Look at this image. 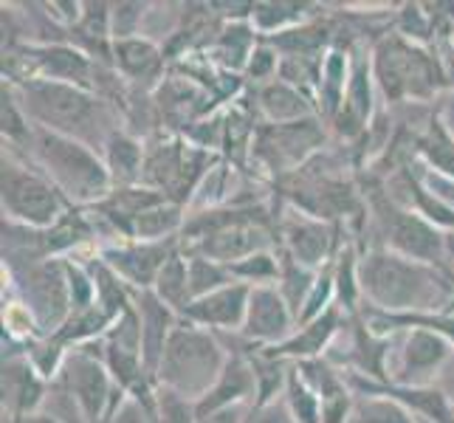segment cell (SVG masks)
<instances>
[{
	"label": "cell",
	"instance_id": "cell-39",
	"mask_svg": "<svg viewBox=\"0 0 454 423\" xmlns=\"http://www.w3.org/2000/svg\"><path fill=\"white\" fill-rule=\"evenodd\" d=\"M279 62H283V54H279L271 43L260 40V43H257V49L252 51V57H248L243 74L248 76V80H254L257 85H269V82L277 80Z\"/></svg>",
	"mask_w": 454,
	"mask_h": 423
},
{
	"label": "cell",
	"instance_id": "cell-18",
	"mask_svg": "<svg viewBox=\"0 0 454 423\" xmlns=\"http://www.w3.org/2000/svg\"><path fill=\"white\" fill-rule=\"evenodd\" d=\"M375 90H379V85H375L370 57L356 59L348 93H344V102L336 119L331 121L341 138H358L367 133V128L375 119Z\"/></svg>",
	"mask_w": 454,
	"mask_h": 423
},
{
	"label": "cell",
	"instance_id": "cell-4",
	"mask_svg": "<svg viewBox=\"0 0 454 423\" xmlns=\"http://www.w3.org/2000/svg\"><path fill=\"white\" fill-rule=\"evenodd\" d=\"M372 76L387 102H424L437 99L446 88L449 71L441 66L427 45L410 43L406 37L387 35L372 49Z\"/></svg>",
	"mask_w": 454,
	"mask_h": 423
},
{
	"label": "cell",
	"instance_id": "cell-29",
	"mask_svg": "<svg viewBox=\"0 0 454 423\" xmlns=\"http://www.w3.org/2000/svg\"><path fill=\"white\" fill-rule=\"evenodd\" d=\"M257 31L252 23H231L215 40V59L226 71H246V62L257 49Z\"/></svg>",
	"mask_w": 454,
	"mask_h": 423
},
{
	"label": "cell",
	"instance_id": "cell-36",
	"mask_svg": "<svg viewBox=\"0 0 454 423\" xmlns=\"http://www.w3.org/2000/svg\"><path fill=\"white\" fill-rule=\"evenodd\" d=\"M317 277H319V271H313L308 265H300L296 260L283 255V271H279V279H277V291L283 294V300L294 310V317H300V310H302Z\"/></svg>",
	"mask_w": 454,
	"mask_h": 423
},
{
	"label": "cell",
	"instance_id": "cell-5",
	"mask_svg": "<svg viewBox=\"0 0 454 423\" xmlns=\"http://www.w3.org/2000/svg\"><path fill=\"white\" fill-rule=\"evenodd\" d=\"M226 362L229 353L223 350L217 333L181 319L169 336L159 372H155V387L172 389V393L198 403L223 372Z\"/></svg>",
	"mask_w": 454,
	"mask_h": 423
},
{
	"label": "cell",
	"instance_id": "cell-2",
	"mask_svg": "<svg viewBox=\"0 0 454 423\" xmlns=\"http://www.w3.org/2000/svg\"><path fill=\"white\" fill-rule=\"evenodd\" d=\"M9 82V80H6ZM18 93L26 116L40 130H51L59 136H68L76 141H85L93 150L105 147V141L111 138L119 128L111 124L105 102L88 88H76L66 82L51 80H20L9 82Z\"/></svg>",
	"mask_w": 454,
	"mask_h": 423
},
{
	"label": "cell",
	"instance_id": "cell-20",
	"mask_svg": "<svg viewBox=\"0 0 454 423\" xmlns=\"http://www.w3.org/2000/svg\"><path fill=\"white\" fill-rule=\"evenodd\" d=\"M254 401H257V379H254L252 356L229 353L223 372L217 375L209 393L198 401V418L231 410V406H252Z\"/></svg>",
	"mask_w": 454,
	"mask_h": 423
},
{
	"label": "cell",
	"instance_id": "cell-16",
	"mask_svg": "<svg viewBox=\"0 0 454 423\" xmlns=\"http://www.w3.org/2000/svg\"><path fill=\"white\" fill-rule=\"evenodd\" d=\"M294 331H296V317L283 300V294L277 291V286L252 288L240 336L246 341H252L257 350H265L274 348V344H283Z\"/></svg>",
	"mask_w": 454,
	"mask_h": 423
},
{
	"label": "cell",
	"instance_id": "cell-32",
	"mask_svg": "<svg viewBox=\"0 0 454 423\" xmlns=\"http://www.w3.org/2000/svg\"><path fill=\"white\" fill-rule=\"evenodd\" d=\"M0 130H4V145L12 150H28L35 141V124L26 116L23 105L18 99L14 88L4 80V90H0Z\"/></svg>",
	"mask_w": 454,
	"mask_h": 423
},
{
	"label": "cell",
	"instance_id": "cell-22",
	"mask_svg": "<svg viewBox=\"0 0 454 423\" xmlns=\"http://www.w3.org/2000/svg\"><path fill=\"white\" fill-rule=\"evenodd\" d=\"M136 317H138V327H142L145 367H147V372L153 375V381H155V372H159V364L164 358L169 336L178 327L181 317L167 302H161L159 296H155V291L136 294Z\"/></svg>",
	"mask_w": 454,
	"mask_h": 423
},
{
	"label": "cell",
	"instance_id": "cell-45",
	"mask_svg": "<svg viewBox=\"0 0 454 423\" xmlns=\"http://www.w3.org/2000/svg\"><path fill=\"white\" fill-rule=\"evenodd\" d=\"M437 381H441V384H437V387H441L443 389V393L454 401V353H451V358H449V362H446V367H443V372H441V379H437Z\"/></svg>",
	"mask_w": 454,
	"mask_h": 423
},
{
	"label": "cell",
	"instance_id": "cell-30",
	"mask_svg": "<svg viewBox=\"0 0 454 423\" xmlns=\"http://www.w3.org/2000/svg\"><path fill=\"white\" fill-rule=\"evenodd\" d=\"M418 161L427 169L437 172V176L454 178V138L441 128V121L434 116L424 128V133L418 136Z\"/></svg>",
	"mask_w": 454,
	"mask_h": 423
},
{
	"label": "cell",
	"instance_id": "cell-26",
	"mask_svg": "<svg viewBox=\"0 0 454 423\" xmlns=\"http://www.w3.org/2000/svg\"><path fill=\"white\" fill-rule=\"evenodd\" d=\"M350 74H353L350 54L341 49H327L322 59L319 85H317V111L322 119H327V124L336 119L339 107L344 102V93H348V85H350Z\"/></svg>",
	"mask_w": 454,
	"mask_h": 423
},
{
	"label": "cell",
	"instance_id": "cell-13",
	"mask_svg": "<svg viewBox=\"0 0 454 423\" xmlns=\"http://www.w3.org/2000/svg\"><path fill=\"white\" fill-rule=\"evenodd\" d=\"M181 248L178 240H164V243H145V240H119L114 246H105L99 257L111 265V269L124 279L133 294L153 291L155 279H159L164 262Z\"/></svg>",
	"mask_w": 454,
	"mask_h": 423
},
{
	"label": "cell",
	"instance_id": "cell-6",
	"mask_svg": "<svg viewBox=\"0 0 454 423\" xmlns=\"http://www.w3.org/2000/svg\"><path fill=\"white\" fill-rule=\"evenodd\" d=\"M0 207L4 221L26 229H51L74 207L35 164L18 159L12 147H4L0 159Z\"/></svg>",
	"mask_w": 454,
	"mask_h": 423
},
{
	"label": "cell",
	"instance_id": "cell-8",
	"mask_svg": "<svg viewBox=\"0 0 454 423\" xmlns=\"http://www.w3.org/2000/svg\"><path fill=\"white\" fill-rule=\"evenodd\" d=\"M12 282L20 294V302L40 325L43 336H54L71 319V288L66 260H35L9 265Z\"/></svg>",
	"mask_w": 454,
	"mask_h": 423
},
{
	"label": "cell",
	"instance_id": "cell-35",
	"mask_svg": "<svg viewBox=\"0 0 454 423\" xmlns=\"http://www.w3.org/2000/svg\"><path fill=\"white\" fill-rule=\"evenodd\" d=\"M186 269H190V294H192V300H198V296H207V294H212L217 288H226V286H231V282H238L231 277L229 265L209 260L203 255H186Z\"/></svg>",
	"mask_w": 454,
	"mask_h": 423
},
{
	"label": "cell",
	"instance_id": "cell-34",
	"mask_svg": "<svg viewBox=\"0 0 454 423\" xmlns=\"http://www.w3.org/2000/svg\"><path fill=\"white\" fill-rule=\"evenodd\" d=\"M283 401H286V410L294 423H322V398L305 384V379L296 372L294 364L288 372Z\"/></svg>",
	"mask_w": 454,
	"mask_h": 423
},
{
	"label": "cell",
	"instance_id": "cell-12",
	"mask_svg": "<svg viewBox=\"0 0 454 423\" xmlns=\"http://www.w3.org/2000/svg\"><path fill=\"white\" fill-rule=\"evenodd\" d=\"M389 362V381L403 387H432L454 353V344L434 331H403Z\"/></svg>",
	"mask_w": 454,
	"mask_h": 423
},
{
	"label": "cell",
	"instance_id": "cell-27",
	"mask_svg": "<svg viewBox=\"0 0 454 423\" xmlns=\"http://www.w3.org/2000/svg\"><path fill=\"white\" fill-rule=\"evenodd\" d=\"M313 6L308 4H286V0H260V4H252L248 9V23L254 26L257 35L265 37H274V35H283L288 28H296L308 23Z\"/></svg>",
	"mask_w": 454,
	"mask_h": 423
},
{
	"label": "cell",
	"instance_id": "cell-44",
	"mask_svg": "<svg viewBox=\"0 0 454 423\" xmlns=\"http://www.w3.org/2000/svg\"><path fill=\"white\" fill-rule=\"evenodd\" d=\"M246 412H248V406H231V410H221V412L200 418L198 423H243Z\"/></svg>",
	"mask_w": 454,
	"mask_h": 423
},
{
	"label": "cell",
	"instance_id": "cell-46",
	"mask_svg": "<svg viewBox=\"0 0 454 423\" xmlns=\"http://www.w3.org/2000/svg\"><path fill=\"white\" fill-rule=\"evenodd\" d=\"M443 265L449 274H454V229L443 231Z\"/></svg>",
	"mask_w": 454,
	"mask_h": 423
},
{
	"label": "cell",
	"instance_id": "cell-3",
	"mask_svg": "<svg viewBox=\"0 0 454 423\" xmlns=\"http://www.w3.org/2000/svg\"><path fill=\"white\" fill-rule=\"evenodd\" d=\"M26 153L28 161L45 172V178L57 186L74 209H93L114 192V181L102 153L85 141L35 128V141Z\"/></svg>",
	"mask_w": 454,
	"mask_h": 423
},
{
	"label": "cell",
	"instance_id": "cell-40",
	"mask_svg": "<svg viewBox=\"0 0 454 423\" xmlns=\"http://www.w3.org/2000/svg\"><path fill=\"white\" fill-rule=\"evenodd\" d=\"M105 423H159L155 420V396L150 398L124 396Z\"/></svg>",
	"mask_w": 454,
	"mask_h": 423
},
{
	"label": "cell",
	"instance_id": "cell-11",
	"mask_svg": "<svg viewBox=\"0 0 454 423\" xmlns=\"http://www.w3.org/2000/svg\"><path fill=\"white\" fill-rule=\"evenodd\" d=\"M277 240L283 243V255L296 260L300 265H308L313 271H322L331 265L339 255V238L336 226L322 217H313L296 207H286V215H279L277 223Z\"/></svg>",
	"mask_w": 454,
	"mask_h": 423
},
{
	"label": "cell",
	"instance_id": "cell-28",
	"mask_svg": "<svg viewBox=\"0 0 454 423\" xmlns=\"http://www.w3.org/2000/svg\"><path fill=\"white\" fill-rule=\"evenodd\" d=\"M358 262L362 255L356 252V246L344 243L333 260V282H336V308L344 317H353L362 305V279H358Z\"/></svg>",
	"mask_w": 454,
	"mask_h": 423
},
{
	"label": "cell",
	"instance_id": "cell-21",
	"mask_svg": "<svg viewBox=\"0 0 454 423\" xmlns=\"http://www.w3.org/2000/svg\"><path fill=\"white\" fill-rule=\"evenodd\" d=\"M341 322H344V313L339 308H331L327 313H322L319 319L296 327L283 344L265 348L262 353L283 358L288 364H300V362H308V358H325V353L333 348V341L341 333Z\"/></svg>",
	"mask_w": 454,
	"mask_h": 423
},
{
	"label": "cell",
	"instance_id": "cell-9",
	"mask_svg": "<svg viewBox=\"0 0 454 423\" xmlns=\"http://www.w3.org/2000/svg\"><path fill=\"white\" fill-rule=\"evenodd\" d=\"M372 217L379 234L384 240V248L395 255H403L410 260L437 265V269H446L443 265V231L424 221L418 212L401 207L387 192L372 198Z\"/></svg>",
	"mask_w": 454,
	"mask_h": 423
},
{
	"label": "cell",
	"instance_id": "cell-31",
	"mask_svg": "<svg viewBox=\"0 0 454 423\" xmlns=\"http://www.w3.org/2000/svg\"><path fill=\"white\" fill-rule=\"evenodd\" d=\"M155 296H159L161 302H167L172 310L184 313V308L192 302V294H190V269H186V255L184 248H178L176 255H172L164 269L159 274V279H155Z\"/></svg>",
	"mask_w": 454,
	"mask_h": 423
},
{
	"label": "cell",
	"instance_id": "cell-38",
	"mask_svg": "<svg viewBox=\"0 0 454 423\" xmlns=\"http://www.w3.org/2000/svg\"><path fill=\"white\" fill-rule=\"evenodd\" d=\"M155 420L159 423H198V403L164 387H155Z\"/></svg>",
	"mask_w": 454,
	"mask_h": 423
},
{
	"label": "cell",
	"instance_id": "cell-17",
	"mask_svg": "<svg viewBox=\"0 0 454 423\" xmlns=\"http://www.w3.org/2000/svg\"><path fill=\"white\" fill-rule=\"evenodd\" d=\"M248 296H252V288L243 286V282H231L226 288L192 300L184 308L181 319L207 327L212 333H240L248 310Z\"/></svg>",
	"mask_w": 454,
	"mask_h": 423
},
{
	"label": "cell",
	"instance_id": "cell-1",
	"mask_svg": "<svg viewBox=\"0 0 454 423\" xmlns=\"http://www.w3.org/2000/svg\"><path fill=\"white\" fill-rule=\"evenodd\" d=\"M364 308L384 313L443 310L454 296V274L379 246L358 262Z\"/></svg>",
	"mask_w": 454,
	"mask_h": 423
},
{
	"label": "cell",
	"instance_id": "cell-41",
	"mask_svg": "<svg viewBox=\"0 0 454 423\" xmlns=\"http://www.w3.org/2000/svg\"><path fill=\"white\" fill-rule=\"evenodd\" d=\"M147 9V4H114V40L142 35V20Z\"/></svg>",
	"mask_w": 454,
	"mask_h": 423
},
{
	"label": "cell",
	"instance_id": "cell-23",
	"mask_svg": "<svg viewBox=\"0 0 454 423\" xmlns=\"http://www.w3.org/2000/svg\"><path fill=\"white\" fill-rule=\"evenodd\" d=\"M257 107H260L262 119L269 124H291V121H302V119H310V116H319L317 99H313L310 93L283 82V80L260 85Z\"/></svg>",
	"mask_w": 454,
	"mask_h": 423
},
{
	"label": "cell",
	"instance_id": "cell-43",
	"mask_svg": "<svg viewBox=\"0 0 454 423\" xmlns=\"http://www.w3.org/2000/svg\"><path fill=\"white\" fill-rule=\"evenodd\" d=\"M434 119L441 121V128L454 138V88H446L441 97L434 99Z\"/></svg>",
	"mask_w": 454,
	"mask_h": 423
},
{
	"label": "cell",
	"instance_id": "cell-47",
	"mask_svg": "<svg viewBox=\"0 0 454 423\" xmlns=\"http://www.w3.org/2000/svg\"><path fill=\"white\" fill-rule=\"evenodd\" d=\"M12 423H62V420H57V418L49 415V412H35V415H26V418L12 420Z\"/></svg>",
	"mask_w": 454,
	"mask_h": 423
},
{
	"label": "cell",
	"instance_id": "cell-25",
	"mask_svg": "<svg viewBox=\"0 0 454 423\" xmlns=\"http://www.w3.org/2000/svg\"><path fill=\"white\" fill-rule=\"evenodd\" d=\"M164 54L150 37H128V40H114V68L130 82H145L155 80L161 74Z\"/></svg>",
	"mask_w": 454,
	"mask_h": 423
},
{
	"label": "cell",
	"instance_id": "cell-7",
	"mask_svg": "<svg viewBox=\"0 0 454 423\" xmlns=\"http://www.w3.org/2000/svg\"><path fill=\"white\" fill-rule=\"evenodd\" d=\"M54 381L71 398L82 423H105L107 415L116 410V403L124 398V393L114 384L111 372H107L102 341L68 350L66 364H62Z\"/></svg>",
	"mask_w": 454,
	"mask_h": 423
},
{
	"label": "cell",
	"instance_id": "cell-15",
	"mask_svg": "<svg viewBox=\"0 0 454 423\" xmlns=\"http://www.w3.org/2000/svg\"><path fill=\"white\" fill-rule=\"evenodd\" d=\"M353 396H387L406 406L415 418L429 420V423H454V401L443 393L441 387H403L393 381H375L362 372H344Z\"/></svg>",
	"mask_w": 454,
	"mask_h": 423
},
{
	"label": "cell",
	"instance_id": "cell-10",
	"mask_svg": "<svg viewBox=\"0 0 454 423\" xmlns=\"http://www.w3.org/2000/svg\"><path fill=\"white\" fill-rule=\"evenodd\" d=\"M322 124L325 121H319V116L291 124H269L254 136L252 150L271 172L302 169L310 155H317L325 145Z\"/></svg>",
	"mask_w": 454,
	"mask_h": 423
},
{
	"label": "cell",
	"instance_id": "cell-33",
	"mask_svg": "<svg viewBox=\"0 0 454 423\" xmlns=\"http://www.w3.org/2000/svg\"><path fill=\"white\" fill-rule=\"evenodd\" d=\"M348 423H418V418L387 396H356Z\"/></svg>",
	"mask_w": 454,
	"mask_h": 423
},
{
	"label": "cell",
	"instance_id": "cell-24",
	"mask_svg": "<svg viewBox=\"0 0 454 423\" xmlns=\"http://www.w3.org/2000/svg\"><path fill=\"white\" fill-rule=\"evenodd\" d=\"M105 167L111 172L114 190H124V186H138L145 181V161H147V147L128 130H116L102 147Z\"/></svg>",
	"mask_w": 454,
	"mask_h": 423
},
{
	"label": "cell",
	"instance_id": "cell-19",
	"mask_svg": "<svg viewBox=\"0 0 454 423\" xmlns=\"http://www.w3.org/2000/svg\"><path fill=\"white\" fill-rule=\"evenodd\" d=\"M49 398V381L23 356H4V410L9 420H20L26 415L43 412L40 406Z\"/></svg>",
	"mask_w": 454,
	"mask_h": 423
},
{
	"label": "cell",
	"instance_id": "cell-37",
	"mask_svg": "<svg viewBox=\"0 0 454 423\" xmlns=\"http://www.w3.org/2000/svg\"><path fill=\"white\" fill-rule=\"evenodd\" d=\"M231 277L243 282L248 288H262V286H277L279 271H283V255L274 252H257L240 262L229 265Z\"/></svg>",
	"mask_w": 454,
	"mask_h": 423
},
{
	"label": "cell",
	"instance_id": "cell-42",
	"mask_svg": "<svg viewBox=\"0 0 454 423\" xmlns=\"http://www.w3.org/2000/svg\"><path fill=\"white\" fill-rule=\"evenodd\" d=\"M243 423H294L288 410H286V401H271V403H252L248 412L243 418Z\"/></svg>",
	"mask_w": 454,
	"mask_h": 423
},
{
	"label": "cell",
	"instance_id": "cell-14",
	"mask_svg": "<svg viewBox=\"0 0 454 423\" xmlns=\"http://www.w3.org/2000/svg\"><path fill=\"white\" fill-rule=\"evenodd\" d=\"M23 66L28 68V76L23 80H51V82H66V85H76V88H93V62L88 57V51L76 49V45L68 43H28L20 45ZM12 82V80H9ZM20 82V80H14Z\"/></svg>",
	"mask_w": 454,
	"mask_h": 423
}]
</instances>
